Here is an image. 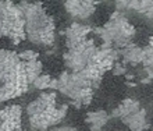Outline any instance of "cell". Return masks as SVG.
I'll return each instance as SVG.
<instances>
[{"instance_id": "6da1fadb", "label": "cell", "mask_w": 153, "mask_h": 131, "mask_svg": "<svg viewBox=\"0 0 153 131\" xmlns=\"http://www.w3.org/2000/svg\"><path fill=\"white\" fill-rule=\"evenodd\" d=\"M24 13L25 35L39 46H50L54 42V21L40 3L22 1L18 4Z\"/></svg>"}, {"instance_id": "7a4b0ae2", "label": "cell", "mask_w": 153, "mask_h": 131, "mask_svg": "<svg viewBox=\"0 0 153 131\" xmlns=\"http://www.w3.org/2000/svg\"><path fill=\"white\" fill-rule=\"evenodd\" d=\"M95 32L102 38L105 49H117V48H127L129 41L135 35V27L129 24L128 20L123 13H113L110 20L105 24L103 28L95 29Z\"/></svg>"}, {"instance_id": "3957f363", "label": "cell", "mask_w": 153, "mask_h": 131, "mask_svg": "<svg viewBox=\"0 0 153 131\" xmlns=\"http://www.w3.org/2000/svg\"><path fill=\"white\" fill-rule=\"evenodd\" d=\"M57 91L71 99L76 107L89 105L93 96L92 82L81 73L64 71L57 78Z\"/></svg>"}, {"instance_id": "277c9868", "label": "cell", "mask_w": 153, "mask_h": 131, "mask_svg": "<svg viewBox=\"0 0 153 131\" xmlns=\"http://www.w3.org/2000/svg\"><path fill=\"white\" fill-rule=\"evenodd\" d=\"M96 52L97 48L95 46L93 39H88L74 49H68V52L64 54V62L71 73H81L91 64Z\"/></svg>"}, {"instance_id": "5b68a950", "label": "cell", "mask_w": 153, "mask_h": 131, "mask_svg": "<svg viewBox=\"0 0 153 131\" xmlns=\"http://www.w3.org/2000/svg\"><path fill=\"white\" fill-rule=\"evenodd\" d=\"M67 109H68L67 105H60V106H56L54 109L46 112L43 115L31 116L29 117V124H31V127L33 130H39V131L48 130L49 127L56 126L64 119Z\"/></svg>"}, {"instance_id": "8992f818", "label": "cell", "mask_w": 153, "mask_h": 131, "mask_svg": "<svg viewBox=\"0 0 153 131\" xmlns=\"http://www.w3.org/2000/svg\"><path fill=\"white\" fill-rule=\"evenodd\" d=\"M21 106L0 109V131H21Z\"/></svg>"}, {"instance_id": "52a82bcc", "label": "cell", "mask_w": 153, "mask_h": 131, "mask_svg": "<svg viewBox=\"0 0 153 131\" xmlns=\"http://www.w3.org/2000/svg\"><path fill=\"white\" fill-rule=\"evenodd\" d=\"M92 29L88 25L79 24V22H73L68 28L65 29V45L68 49H74L76 46H79L81 43H84L85 41H88V33Z\"/></svg>"}, {"instance_id": "ba28073f", "label": "cell", "mask_w": 153, "mask_h": 131, "mask_svg": "<svg viewBox=\"0 0 153 131\" xmlns=\"http://www.w3.org/2000/svg\"><path fill=\"white\" fill-rule=\"evenodd\" d=\"M95 1H65L64 7L71 17H74L75 20H86L95 13Z\"/></svg>"}, {"instance_id": "9c48e42d", "label": "cell", "mask_w": 153, "mask_h": 131, "mask_svg": "<svg viewBox=\"0 0 153 131\" xmlns=\"http://www.w3.org/2000/svg\"><path fill=\"white\" fill-rule=\"evenodd\" d=\"M123 123L127 124L131 131H143V130H146L148 126H149V123H148V117H146V110L145 109L138 110L137 113H134V115L123 119Z\"/></svg>"}, {"instance_id": "30bf717a", "label": "cell", "mask_w": 153, "mask_h": 131, "mask_svg": "<svg viewBox=\"0 0 153 131\" xmlns=\"http://www.w3.org/2000/svg\"><path fill=\"white\" fill-rule=\"evenodd\" d=\"M138 110H141L139 102L135 100V99L128 98V99H125V100H123V102L114 109L111 116L123 120V119H125V117H128V116L134 115V113H137Z\"/></svg>"}, {"instance_id": "8fae6325", "label": "cell", "mask_w": 153, "mask_h": 131, "mask_svg": "<svg viewBox=\"0 0 153 131\" xmlns=\"http://www.w3.org/2000/svg\"><path fill=\"white\" fill-rule=\"evenodd\" d=\"M20 62H21V59L16 52L0 49V74L11 70L13 67H16Z\"/></svg>"}, {"instance_id": "7c38bea8", "label": "cell", "mask_w": 153, "mask_h": 131, "mask_svg": "<svg viewBox=\"0 0 153 131\" xmlns=\"http://www.w3.org/2000/svg\"><path fill=\"white\" fill-rule=\"evenodd\" d=\"M109 113H106L105 110H97L89 113L88 117H86V123L91 126L92 131H100L106 126V123L109 121Z\"/></svg>"}, {"instance_id": "4fadbf2b", "label": "cell", "mask_w": 153, "mask_h": 131, "mask_svg": "<svg viewBox=\"0 0 153 131\" xmlns=\"http://www.w3.org/2000/svg\"><path fill=\"white\" fill-rule=\"evenodd\" d=\"M121 56H123L125 63L138 64V63L143 62V49H141V48H138L135 45H128L127 48L123 49Z\"/></svg>"}, {"instance_id": "5bb4252c", "label": "cell", "mask_w": 153, "mask_h": 131, "mask_svg": "<svg viewBox=\"0 0 153 131\" xmlns=\"http://www.w3.org/2000/svg\"><path fill=\"white\" fill-rule=\"evenodd\" d=\"M42 68H43V66L39 60L25 63V75H27L28 84H33V81L42 75Z\"/></svg>"}, {"instance_id": "9a60e30c", "label": "cell", "mask_w": 153, "mask_h": 131, "mask_svg": "<svg viewBox=\"0 0 153 131\" xmlns=\"http://www.w3.org/2000/svg\"><path fill=\"white\" fill-rule=\"evenodd\" d=\"M50 84H52V78L49 77V75H46V74H42L40 77H38L35 81H33L32 85L36 88V89H48V88H50Z\"/></svg>"}, {"instance_id": "2e32d148", "label": "cell", "mask_w": 153, "mask_h": 131, "mask_svg": "<svg viewBox=\"0 0 153 131\" xmlns=\"http://www.w3.org/2000/svg\"><path fill=\"white\" fill-rule=\"evenodd\" d=\"M18 56H20V59L24 63H29V62H35V60H38V53L36 52H33V50H31V49L21 52Z\"/></svg>"}, {"instance_id": "e0dca14e", "label": "cell", "mask_w": 153, "mask_h": 131, "mask_svg": "<svg viewBox=\"0 0 153 131\" xmlns=\"http://www.w3.org/2000/svg\"><path fill=\"white\" fill-rule=\"evenodd\" d=\"M113 74L114 75H123V74H127L125 73V71H127V70H125V67L123 64H120V63H116V64L113 66Z\"/></svg>"}, {"instance_id": "ac0fdd59", "label": "cell", "mask_w": 153, "mask_h": 131, "mask_svg": "<svg viewBox=\"0 0 153 131\" xmlns=\"http://www.w3.org/2000/svg\"><path fill=\"white\" fill-rule=\"evenodd\" d=\"M53 131H76V130H75V128H73V127H70V126H63V127L54 128Z\"/></svg>"}, {"instance_id": "d6986e66", "label": "cell", "mask_w": 153, "mask_h": 131, "mask_svg": "<svg viewBox=\"0 0 153 131\" xmlns=\"http://www.w3.org/2000/svg\"><path fill=\"white\" fill-rule=\"evenodd\" d=\"M149 46H150V48H153V36L149 38Z\"/></svg>"}]
</instances>
